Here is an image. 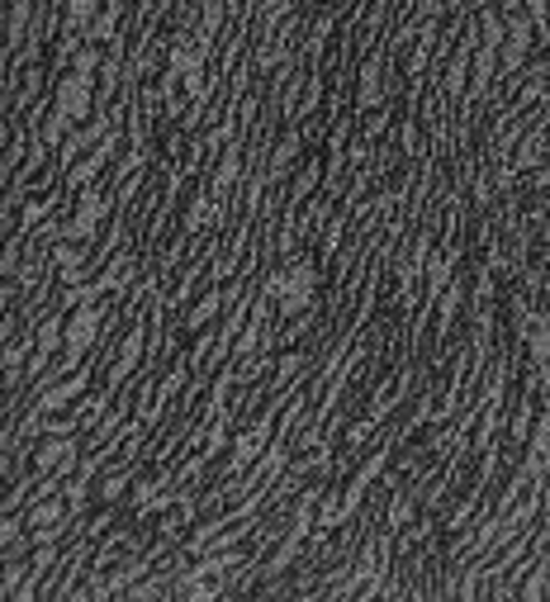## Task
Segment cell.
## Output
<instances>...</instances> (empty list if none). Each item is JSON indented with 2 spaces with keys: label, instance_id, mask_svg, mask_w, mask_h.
<instances>
[{
  "label": "cell",
  "instance_id": "7a4b0ae2",
  "mask_svg": "<svg viewBox=\"0 0 550 602\" xmlns=\"http://www.w3.org/2000/svg\"><path fill=\"white\" fill-rule=\"evenodd\" d=\"M62 337H67V309L53 304V309L34 323V352L48 356V361H57V356H62Z\"/></svg>",
  "mask_w": 550,
  "mask_h": 602
},
{
  "label": "cell",
  "instance_id": "6da1fadb",
  "mask_svg": "<svg viewBox=\"0 0 550 602\" xmlns=\"http://www.w3.org/2000/svg\"><path fill=\"white\" fill-rule=\"evenodd\" d=\"M96 86H100V76H90V72H57V82H53V115H62L76 129V123H86L90 115H96Z\"/></svg>",
  "mask_w": 550,
  "mask_h": 602
}]
</instances>
